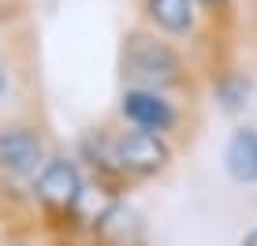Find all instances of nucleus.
Segmentation results:
<instances>
[{
    "mask_svg": "<svg viewBox=\"0 0 257 246\" xmlns=\"http://www.w3.org/2000/svg\"><path fill=\"white\" fill-rule=\"evenodd\" d=\"M116 149H119V164L127 172L131 187L161 175L175 164V146L172 138L153 135V131H138V127H116Z\"/></svg>",
    "mask_w": 257,
    "mask_h": 246,
    "instance_id": "3",
    "label": "nucleus"
},
{
    "mask_svg": "<svg viewBox=\"0 0 257 246\" xmlns=\"http://www.w3.org/2000/svg\"><path fill=\"white\" fill-rule=\"evenodd\" d=\"M119 123L123 127H138V131H153V135L172 138L183 123V112L175 108V101L168 93L157 90H135L123 86L119 93Z\"/></svg>",
    "mask_w": 257,
    "mask_h": 246,
    "instance_id": "5",
    "label": "nucleus"
},
{
    "mask_svg": "<svg viewBox=\"0 0 257 246\" xmlns=\"http://www.w3.org/2000/svg\"><path fill=\"white\" fill-rule=\"evenodd\" d=\"M4 93H8V71L0 67V101H4Z\"/></svg>",
    "mask_w": 257,
    "mask_h": 246,
    "instance_id": "12",
    "label": "nucleus"
},
{
    "mask_svg": "<svg viewBox=\"0 0 257 246\" xmlns=\"http://www.w3.org/2000/svg\"><path fill=\"white\" fill-rule=\"evenodd\" d=\"M52 246H78L75 239H64V242H52Z\"/></svg>",
    "mask_w": 257,
    "mask_h": 246,
    "instance_id": "13",
    "label": "nucleus"
},
{
    "mask_svg": "<svg viewBox=\"0 0 257 246\" xmlns=\"http://www.w3.org/2000/svg\"><path fill=\"white\" fill-rule=\"evenodd\" d=\"M86 172L75 153H52L34 179V224L49 242L75 239L78 205L86 194Z\"/></svg>",
    "mask_w": 257,
    "mask_h": 246,
    "instance_id": "1",
    "label": "nucleus"
},
{
    "mask_svg": "<svg viewBox=\"0 0 257 246\" xmlns=\"http://www.w3.org/2000/svg\"><path fill=\"white\" fill-rule=\"evenodd\" d=\"M138 12L149 30L164 38H190L201 19L198 0H138Z\"/></svg>",
    "mask_w": 257,
    "mask_h": 246,
    "instance_id": "6",
    "label": "nucleus"
},
{
    "mask_svg": "<svg viewBox=\"0 0 257 246\" xmlns=\"http://www.w3.org/2000/svg\"><path fill=\"white\" fill-rule=\"evenodd\" d=\"M198 8H205V15H227L231 0H198Z\"/></svg>",
    "mask_w": 257,
    "mask_h": 246,
    "instance_id": "10",
    "label": "nucleus"
},
{
    "mask_svg": "<svg viewBox=\"0 0 257 246\" xmlns=\"http://www.w3.org/2000/svg\"><path fill=\"white\" fill-rule=\"evenodd\" d=\"M238 246H257V227H253V231H246V235H242V242H238Z\"/></svg>",
    "mask_w": 257,
    "mask_h": 246,
    "instance_id": "11",
    "label": "nucleus"
},
{
    "mask_svg": "<svg viewBox=\"0 0 257 246\" xmlns=\"http://www.w3.org/2000/svg\"><path fill=\"white\" fill-rule=\"evenodd\" d=\"M0 246H52L34 224H19V227H0Z\"/></svg>",
    "mask_w": 257,
    "mask_h": 246,
    "instance_id": "9",
    "label": "nucleus"
},
{
    "mask_svg": "<svg viewBox=\"0 0 257 246\" xmlns=\"http://www.w3.org/2000/svg\"><path fill=\"white\" fill-rule=\"evenodd\" d=\"M119 67H123V82L135 90H157V93H183L190 90L194 75L190 64L164 34L149 30V26H135L123 34V49H119Z\"/></svg>",
    "mask_w": 257,
    "mask_h": 246,
    "instance_id": "2",
    "label": "nucleus"
},
{
    "mask_svg": "<svg viewBox=\"0 0 257 246\" xmlns=\"http://www.w3.org/2000/svg\"><path fill=\"white\" fill-rule=\"evenodd\" d=\"M224 164L231 172V179L257 183V131L253 127H238L231 135V142L224 149Z\"/></svg>",
    "mask_w": 257,
    "mask_h": 246,
    "instance_id": "8",
    "label": "nucleus"
},
{
    "mask_svg": "<svg viewBox=\"0 0 257 246\" xmlns=\"http://www.w3.org/2000/svg\"><path fill=\"white\" fill-rule=\"evenodd\" d=\"M75 242L78 246H146V224L127 201H119L93 231H86Z\"/></svg>",
    "mask_w": 257,
    "mask_h": 246,
    "instance_id": "7",
    "label": "nucleus"
},
{
    "mask_svg": "<svg viewBox=\"0 0 257 246\" xmlns=\"http://www.w3.org/2000/svg\"><path fill=\"white\" fill-rule=\"evenodd\" d=\"M75 157H78V164H82V172H86L90 183L112 190L116 198H127L131 179H127V172H123V164H119L116 127H112V123L82 131V138H78V146H75Z\"/></svg>",
    "mask_w": 257,
    "mask_h": 246,
    "instance_id": "4",
    "label": "nucleus"
}]
</instances>
